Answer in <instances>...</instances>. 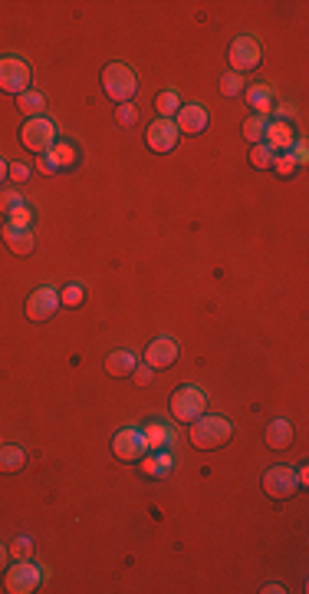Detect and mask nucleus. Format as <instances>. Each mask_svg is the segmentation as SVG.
Listing matches in <instances>:
<instances>
[{"label":"nucleus","instance_id":"nucleus-21","mask_svg":"<svg viewBox=\"0 0 309 594\" xmlns=\"http://www.w3.org/2000/svg\"><path fill=\"white\" fill-rule=\"evenodd\" d=\"M17 106H20V112H27L30 119H37V116L43 112V106H46V103H43L40 93L27 89V93H20V96H17Z\"/></svg>","mask_w":309,"mask_h":594},{"label":"nucleus","instance_id":"nucleus-16","mask_svg":"<svg viewBox=\"0 0 309 594\" xmlns=\"http://www.w3.org/2000/svg\"><path fill=\"white\" fill-rule=\"evenodd\" d=\"M135 367H138V363H135L132 350H112L106 357V374L109 376H132Z\"/></svg>","mask_w":309,"mask_h":594},{"label":"nucleus","instance_id":"nucleus-22","mask_svg":"<svg viewBox=\"0 0 309 594\" xmlns=\"http://www.w3.org/2000/svg\"><path fill=\"white\" fill-rule=\"evenodd\" d=\"M155 110H158V119H171L178 110H181V99L175 93H158L155 96Z\"/></svg>","mask_w":309,"mask_h":594},{"label":"nucleus","instance_id":"nucleus-20","mask_svg":"<svg viewBox=\"0 0 309 594\" xmlns=\"http://www.w3.org/2000/svg\"><path fill=\"white\" fill-rule=\"evenodd\" d=\"M142 436H145L148 449H165V446L171 442V436H168V429H165L162 423H148V426L142 429Z\"/></svg>","mask_w":309,"mask_h":594},{"label":"nucleus","instance_id":"nucleus-32","mask_svg":"<svg viewBox=\"0 0 309 594\" xmlns=\"http://www.w3.org/2000/svg\"><path fill=\"white\" fill-rule=\"evenodd\" d=\"M53 155H56V162H59V168H63V166H73V162H76V149H73L69 142H56V146H53Z\"/></svg>","mask_w":309,"mask_h":594},{"label":"nucleus","instance_id":"nucleus-40","mask_svg":"<svg viewBox=\"0 0 309 594\" xmlns=\"http://www.w3.org/2000/svg\"><path fill=\"white\" fill-rule=\"evenodd\" d=\"M7 166H10V162H3V159H0V185H3V179H7Z\"/></svg>","mask_w":309,"mask_h":594},{"label":"nucleus","instance_id":"nucleus-3","mask_svg":"<svg viewBox=\"0 0 309 594\" xmlns=\"http://www.w3.org/2000/svg\"><path fill=\"white\" fill-rule=\"evenodd\" d=\"M171 416H175L178 423H194L198 416H204L207 413V396H204L198 387H181V390H175V396H171Z\"/></svg>","mask_w":309,"mask_h":594},{"label":"nucleus","instance_id":"nucleus-7","mask_svg":"<svg viewBox=\"0 0 309 594\" xmlns=\"http://www.w3.org/2000/svg\"><path fill=\"white\" fill-rule=\"evenodd\" d=\"M3 584H7V591L10 594H30L40 588V568L33 565V561H17V565H10L7 571H3Z\"/></svg>","mask_w":309,"mask_h":594},{"label":"nucleus","instance_id":"nucleus-5","mask_svg":"<svg viewBox=\"0 0 309 594\" xmlns=\"http://www.w3.org/2000/svg\"><path fill=\"white\" fill-rule=\"evenodd\" d=\"M30 80H33V73L20 56H0V93L20 96L30 89Z\"/></svg>","mask_w":309,"mask_h":594},{"label":"nucleus","instance_id":"nucleus-30","mask_svg":"<svg viewBox=\"0 0 309 594\" xmlns=\"http://www.w3.org/2000/svg\"><path fill=\"white\" fill-rule=\"evenodd\" d=\"M241 89H243V80L237 76V73H227L224 80H221V93L227 99H234V96H241Z\"/></svg>","mask_w":309,"mask_h":594},{"label":"nucleus","instance_id":"nucleus-28","mask_svg":"<svg viewBox=\"0 0 309 594\" xmlns=\"http://www.w3.org/2000/svg\"><path fill=\"white\" fill-rule=\"evenodd\" d=\"M115 123H119L122 129H129V125L138 123V110H135V103H122L119 110H115Z\"/></svg>","mask_w":309,"mask_h":594},{"label":"nucleus","instance_id":"nucleus-2","mask_svg":"<svg viewBox=\"0 0 309 594\" xmlns=\"http://www.w3.org/2000/svg\"><path fill=\"white\" fill-rule=\"evenodd\" d=\"M102 93H106L112 103H129V99L138 93V76H135L132 67L125 63H109L102 69Z\"/></svg>","mask_w":309,"mask_h":594},{"label":"nucleus","instance_id":"nucleus-19","mask_svg":"<svg viewBox=\"0 0 309 594\" xmlns=\"http://www.w3.org/2000/svg\"><path fill=\"white\" fill-rule=\"evenodd\" d=\"M267 125H270V119L267 116H260V112H254V116H247L243 119V139H250V142H263L267 139Z\"/></svg>","mask_w":309,"mask_h":594},{"label":"nucleus","instance_id":"nucleus-9","mask_svg":"<svg viewBox=\"0 0 309 594\" xmlns=\"http://www.w3.org/2000/svg\"><path fill=\"white\" fill-rule=\"evenodd\" d=\"M112 453H115V459H122V462H138V459L148 453L142 429H132V426L119 429L115 439H112Z\"/></svg>","mask_w":309,"mask_h":594},{"label":"nucleus","instance_id":"nucleus-23","mask_svg":"<svg viewBox=\"0 0 309 594\" xmlns=\"http://www.w3.org/2000/svg\"><path fill=\"white\" fill-rule=\"evenodd\" d=\"M7 552H10L14 561H27V558H33V539H30V535H17V539L7 545Z\"/></svg>","mask_w":309,"mask_h":594},{"label":"nucleus","instance_id":"nucleus-4","mask_svg":"<svg viewBox=\"0 0 309 594\" xmlns=\"http://www.w3.org/2000/svg\"><path fill=\"white\" fill-rule=\"evenodd\" d=\"M20 142L27 146L30 152H53L56 146V125L50 123V119H43V116H37V119H27L24 123V129H20Z\"/></svg>","mask_w":309,"mask_h":594},{"label":"nucleus","instance_id":"nucleus-36","mask_svg":"<svg viewBox=\"0 0 309 594\" xmlns=\"http://www.w3.org/2000/svg\"><path fill=\"white\" fill-rule=\"evenodd\" d=\"M7 218H10V225H30V208H24V205L14 208Z\"/></svg>","mask_w":309,"mask_h":594},{"label":"nucleus","instance_id":"nucleus-11","mask_svg":"<svg viewBox=\"0 0 309 594\" xmlns=\"http://www.w3.org/2000/svg\"><path fill=\"white\" fill-rule=\"evenodd\" d=\"M178 125H175V119H155V123L148 125V132H145V142H148V149L151 152H171L178 146Z\"/></svg>","mask_w":309,"mask_h":594},{"label":"nucleus","instance_id":"nucleus-39","mask_svg":"<svg viewBox=\"0 0 309 594\" xmlns=\"http://www.w3.org/2000/svg\"><path fill=\"white\" fill-rule=\"evenodd\" d=\"M296 162H306V146H296V155H293Z\"/></svg>","mask_w":309,"mask_h":594},{"label":"nucleus","instance_id":"nucleus-13","mask_svg":"<svg viewBox=\"0 0 309 594\" xmlns=\"http://www.w3.org/2000/svg\"><path fill=\"white\" fill-rule=\"evenodd\" d=\"M3 241H7V248L14 251V254H30V251L37 248V238L30 232V225H10V221H3Z\"/></svg>","mask_w":309,"mask_h":594},{"label":"nucleus","instance_id":"nucleus-31","mask_svg":"<svg viewBox=\"0 0 309 594\" xmlns=\"http://www.w3.org/2000/svg\"><path fill=\"white\" fill-rule=\"evenodd\" d=\"M273 168H277V175H283V179H290L296 172V159L290 152H280L277 159H273Z\"/></svg>","mask_w":309,"mask_h":594},{"label":"nucleus","instance_id":"nucleus-24","mask_svg":"<svg viewBox=\"0 0 309 594\" xmlns=\"http://www.w3.org/2000/svg\"><path fill=\"white\" fill-rule=\"evenodd\" d=\"M273 159H277V152L270 149L267 142H256L250 149V166L254 168H273Z\"/></svg>","mask_w":309,"mask_h":594},{"label":"nucleus","instance_id":"nucleus-6","mask_svg":"<svg viewBox=\"0 0 309 594\" xmlns=\"http://www.w3.org/2000/svg\"><path fill=\"white\" fill-rule=\"evenodd\" d=\"M263 492L270 498H277V502L293 498L299 492V479H296V472L290 466H273V469L263 472Z\"/></svg>","mask_w":309,"mask_h":594},{"label":"nucleus","instance_id":"nucleus-37","mask_svg":"<svg viewBox=\"0 0 309 594\" xmlns=\"http://www.w3.org/2000/svg\"><path fill=\"white\" fill-rule=\"evenodd\" d=\"M7 558H10V552H7V545H0V575L7 571Z\"/></svg>","mask_w":309,"mask_h":594},{"label":"nucleus","instance_id":"nucleus-38","mask_svg":"<svg viewBox=\"0 0 309 594\" xmlns=\"http://www.w3.org/2000/svg\"><path fill=\"white\" fill-rule=\"evenodd\" d=\"M296 479H299V489H303V485L309 482V469H299V472H296Z\"/></svg>","mask_w":309,"mask_h":594},{"label":"nucleus","instance_id":"nucleus-18","mask_svg":"<svg viewBox=\"0 0 309 594\" xmlns=\"http://www.w3.org/2000/svg\"><path fill=\"white\" fill-rule=\"evenodd\" d=\"M27 466V453L20 446H0V472H20Z\"/></svg>","mask_w":309,"mask_h":594},{"label":"nucleus","instance_id":"nucleus-10","mask_svg":"<svg viewBox=\"0 0 309 594\" xmlns=\"http://www.w3.org/2000/svg\"><path fill=\"white\" fill-rule=\"evenodd\" d=\"M59 311V290L53 288H37L33 294L27 297V317L37 320V324H43V320H50Z\"/></svg>","mask_w":309,"mask_h":594},{"label":"nucleus","instance_id":"nucleus-27","mask_svg":"<svg viewBox=\"0 0 309 594\" xmlns=\"http://www.w3.org/2000/svg\"><path fill=\"white\" fill-rule=\"evenodd\" d=\"M168 469H171V459L165 456V453H158V459L151 456V459L142 462V472H145V475H162V472H168Z\"/></svg>","mask_w":309,"mask_h":594},{"label":"nucleus","instance_id":"nucleus-33","mask_svg":"<svg viewBox=\"0 0 309 594\" xmlns=\"http://www.w3.org/2000/svg\"><path fill=\"white\" fill-rule=\"evenodd\" d=\"M7 179L10 182H27L30 179V166L27 162H10V166H7Z\"/></svg>","mask_w":309,"mask_h":594},{"label":"nucleus","instance_id":"nucleus-8","mask_svg":"<svg viewBox=\"0 0 309 594\" xmlns=\"http://www.w3.org/2000/svg\"><path fill=\"white\" fill-rule=\"evenodd\" d=\"M260 56H263V50H260V40L256 37H237V40L230 43V73H247V69H254L256 63H260Z\"/></svg>","mask_w":309,"mask_h":594},{"label":"nucleus","instance_id":"nucleus-25","mask_svg":"<svg viewBox=\"0 0 309 594\" xmlns=\"http://www.w3.org/2000/svg\"><path fill=\"white\" fill-rule=\"evenodd\" d=\"M247 99H250V106H254L260 116H267V112H270V89H263V86H254V89L247 93Z\"/></svg>","mask_w":309,"mask_h":594},{"label":"nucleus","instance_id":"nucleus-17","mask_svg":"<svg viewBox=\"0 0 309 594\" xmlns=\"http://www.w3.org/2000/svg\"><path fill=\"white\" fill-rule=\"evenodd\" d=\"M263 439H267L270 449H290V442H293V426H290L286 419H273L267 426V433H263Z\"/></svg>","mask_w":309,"mask_h":594},{"label":"nucleus","instance_id":"nucleus-35","mask_svg":"<svg viewBox=\"0 0 309 594\" xmlns=\"http://www.w3.org/2000/svg\"><path fill=\"white\" fill-rule=\"evenodd\" d=\"M151 374H155V370L145 363V367H135L132 370V380L138 383V387H148V383H151Z\"/></svg>","mask_w":309,"mask_h":594},{"label":"nucleus","instance_id":"nucleus-14","mask_svg":"<svg viewBox=\"0 0 309 594\" xmlns=\"http://www.w3.org/2000/svg\"><path fill=\"white\" fill-rule=\"evenodd\" d=\"M175 116H178L175 119L178 132H185V136H198V132L207 129V112H204L201 106H181Z\"/></svg>","mask_w":309,"mask_h":594},{"label":"nucleus","instance_id":"nucleus-15","mask_svg":"<svg viewBox=\"0 0 309 594\" xmlns=\"http://www.w3.org/2000/svg\"><path fill=\"white\" fill-rule=\"evenodd\" d=\"M293 142H296V132H293V125L286 123V119L267 125V146L273 149V152H286V149H293Z\"/></svg>","mask_w":309,"mask_h":594},{"label":"nucleus","instance_id":"nucleus-34","mask_svg":"<svg viewBox=\"0 0 309 594\" xmlns=\"http://www.w3.org/2000/svg\"><path fill=\"white\" fill-rule=\"evenodd\" d=\"M37 168H40L43 175H53L56 168H59V162H56V155H53V152H43L40 159H37Z\"/></svg>","mask_w":309,"mask_h":594},{"label":"nucleus","instance_id":"nucleus-1","mask_svg":"<svg viewBox=\"0 0 309 594\" xmlns=\"http://www.w3.org/2000/svg\"><path fill=\"white\" fill-rule=\"evenodd\" d=\"M191 436V446L194 449H204V453H211V449H221L224 442H230V436H234V426H230V419H224V416H198L194 423H191L188 429Z\"/></svg>","mask_w":309,"mask_h":594},{"label":"nucleus","instance_id":"nucleus-12","mask_svg":"<svg viewBox=\"0 0 309 594\" xmlns=\"http://www.w3.org/2000/svg\"><path fill=\"white\" fill-rule=\"evenodd\" d=\"M175 360H178V344L171 340V337H155V340L148 344L145 363L151 367V370H165V367H171Z\"/></svg>","mask_w":309,"mask_h":594},{"label":"nucleus","instance_id":"nucleus-26","mask_svg":"<svg viewBox=\"0 0 309 594\" xmlns=\"http://www.w3.org/2000/svg\"><path fill=\"white\" fill-rule=\"evenodd\" d=\"M82 301H86V290H82V284H69V288L59 290V304H66V307H79Z\"/></svg>","mask_w":309,"mask_h":594},{"label":"nucleus","instance_id":"nucleus-29","mask_svg":"<svg viewBox=\"0 0 309 594\" xmlns=\"http://www.w3.org/2000/svg\"><path fill=\"white\" fill-rule=\"evenodd\" d=\"M24 205V198H20V192H14V189H0V211L3 215H10L14 208Z\"/></svg>","mask_w":309,"mask_h":594}]
</instances>
